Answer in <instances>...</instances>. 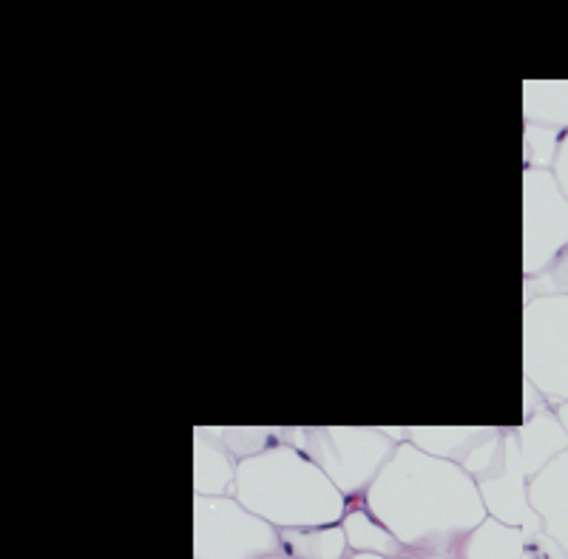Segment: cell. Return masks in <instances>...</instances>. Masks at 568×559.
I'll return each instance as SVG.
<instances>
[{
	"label": "cell",
	"mask_w": 568,
	"mask_h": 559,
	"mask_svg": "<svg viewBox=\"0 0 568 559\" xmlns=\"http://www.w3.org/2000/svg\"><path fill=\"white\" fill-rule=\"evenodd\" d=\"M282 553L278 528L247 511L240 500H196V559H267Z\"/></svg>",
	"instance_id": "1"
},
{
	"label": "cell",
	"mask_w": 568,
	"mask_h": 559,
	"mask_svg": "<svg viewBox=\"0 0 568 559\" xmlns=\"http://www.w3.org/2000/svg\"><path fill=\"white\" fill-rule=\"evenodd\" d=\"M526 380L551 404L568 400V296L526 302Z\"/></svg>",
	"instance_id": "2"
},
{
	"label": "cell",
	"mask_w": 568,
	"mask_h": 559,
	"mask_svg": "<svg viewBox=\"0 0 568 559\" xmlns=\"http://www.w3.org/2000/svg\"><path fill=\"white\" fill-rule=\"evenodd\" d=\"M568 247V196L549 167L526 171V276L546 273Z\"/></svg>",
	"instance_id": "3"
},
{
	"label": "cell",
	"mask_w": 568,
	"mask_h": 559,
	"mask_svg": "<svg viewBox=\"0 0 568 559\" xmlns=\"http://www.w3.org/2000/svg\"><path fill=\"white\" fill-rule=\"evenodd\" d=\"M529 502L540 515L546 537L568 559V449L529 482Z\"/></svg>",
	"instance_id": "4"
},
{
	"label": "cell",
	"mask_w": 568,
	"mask_h": 559,
	"mask_svg": "<svg viewBox=\"0 0 568 559\" xmlns=\"http://www.w3.org/2000/svg\"><path fill=\"white\" fill-rule=\"evenodd\" d=\"M464 559H526L529 557V537L524 528H511L486 517L475 531L466 533Z\"/></svg>",
	"instance_id": "5"
},
{
	"label": "cell",
	"mask_w": 568,
	"mask_h": 559,
	"mask_svg": "<svg viewBox=\"0 0 568 559\" xmlns=\"http://www.w3.org/2000/svg\"><path fill=\"white\" fill-rule=\"evenodd\" d=\"M278 546L291 559H347L353 553L342 522L327 528H287L278 531Z\"/></svg>",
	"instance_id": "6"
},
{
	"label": "cell",
	"mask_w": 568,
	"mask_h": 559,
	"mask_svg": "<svg viewBox=\"0 0 568 559\" xmlns=\"http://www.w3.org/2000/svg\"><path fill=\"white\" fill-rule=\"evenodd\" d=\"M526 125L568 131V83H526Z\"/></svg>",
	"instance_id": "7"
},
{
	"label": "cell",
	"mask_w": 568,
	"mask_h": 559,
	"mask_svg": "<svg viewBox=\"0 0 568 559\" xmlns=\"http://www.w3.org/2000/svg\"><path fill=\"white\" fill-rule=\"evenodd\" d=\"M560 142V131L542 129V125H526V162H529V167L546 171V165H555Z\"/></svg>",
	"instance_id": "8"
},
{
	"label": "cell",
	"mask_w": 568,
	"mask_h": 559,
	"mask_svg": "<svg viewBox=\"0 0 568 559\" xmlns=\"http://www.w3.org/2000/svg\"><path fill=\"white\" fill-rule=\"evenodd\" d=\"M546 276L549 287L542 289V296H568V247L555 258L549 271L540 273Z\"/></svg>",
	"instance_id": "9"
},
{
	"label": "cell",
	"mask_w": 568,
	"mask_h": 559,
	"mask_svg": "<svg viewBox=\"0 0 568 559\" xmlns=\"http://www.w3.org/2000/svg\"><path fill=\"white\" fill-rule=\"evenodd\" d=\"M551 174H555V180L560 182L562 193L568 196V131L562 134L560 151H557V160H555V165H551Z\"/></svg>",
	"instance_id": "10"
},
{
	"label": "cell",
	"mask_w": 568,
	"mask_h": 559,
	"mask_svg": "<svg viewBox=\"0 0 568 559\" xmlns=\"http://www.w3.org/2000/svg\"><path fill=\"white\" fill-rule=\"evenodd\" d=\"M557 418L562 420V426H566V431H568V400L562 406H557Z\"/></svg>",
	"instance_id": "11"
},
{
	"label": "cell",
	"mask_w": 568,
	"mask_h": 559,
	"mask_svg": "<svg viewBox=\"0 0 568 559\" xmlns=\"http://www.w3.org/2000/svg\"><path fill=\"white\" fill-rule=\"evenodd\" d=\"M347 559H387V557H375V553H349Z\"/></svg>",
	"instance_id": "12"
},
{
	"label": "cell",
	"mask_w": 568,
	"mask_h": 559,
	"mask_svg": "<svg viewBox=\"0 0 568 559\" xmlns=\"http://www.w3.org/2000/svg\"><path fill=\"white\" fill-rule=\"evenodd\" d=\"M267 559H291V557H284V553H276V557H267Z\"/></svg>",
	"instance_id": "13"
},
{
	"label": "cell",
	"mask_w": 568,
	"mask_h": 559,
	"mask_svg": "<svg viewBox=\"0 0 568 559\" xmlns=\"http://www.w3.org/2000/svg\"><path fill=\"white\" fill-rule=\"evenodd\" d=\"M526 559H537V557H535V553H529V557H526Z\"/></svg>",
	"instance_id": "14"
}]
</instances>
